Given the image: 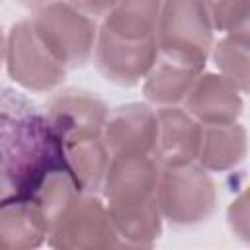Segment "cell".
<instances>
[{
	"label": "cell",
	"mask_w": 250,
	"mask_h": 250,
	"mask_svg": "<svg viewBox=\"0 0 250 250\" xmlns=\"http://www.w3.org/2000/svg\"><path fill=\"white\" fill-rule=\"evenodd\" d=\"M227 217H229L230 230L238 238L248 240V193H246L244 188L238 193V197H234V201L230 203Z\"/></svg>",
	"instance_id": "20"
},
{
	"label": "cell",
	"mask_w": 250,
	"mask_h": 250,
	"mask_svg": "<svg viewBox=\"0 0 250 250\" xmlns=\"http://www.w3.org/2000/svg\"><path fill=\"white\" fill-rule=\"evenodd\" d=\"M156 203L162 219L174 227L205 223L217 207V186L211 174L197 162L160 166L156 180Z\"/></svg>",
	"instance_id": "4"
},
{
	"label": "cell",
	"mask_w": 250,
	"mask_h": 250,
	"mask_svg": "<svg viewBox=\"0 0 250 250\" xmlns=\"http://www.w3.org/2000/svg\"><path fill=\"white\" fill-rule=\"evenodd\" d=\"M57 168H66V162L45 109L0 82V199L31 195Z\"/></svg>",
	"instance_id": "1"
},
{
	"label": "cell",
	"mask_w": 250,
	"mask_h": 250,
	"mask_svg": "<svg viewBox=\"0 0 250 250\" xmlns=\"http://www.w3.org/2000/svg\"><path fill=\"white\" fill-rule=\"evenodd\" d=\"M160 164L152 156H111L100 193L121 246H152L162 234L156 203Z\"/></svg>",
	"instance_id": "2"
},
{
	"label": "cell",
	"mask_w": 250,
	"mask_h": 250,
	"mask_svg": "<svg viewBox=\"0 0 250 250\" xmlns=\"http://www.w3.org/2000/svg\"><path fill=\"white\" fill-rule=\"evenodd\" d=\"M246 156V129L238 121L201 125L195 162L207 172H229Z\"/></svg>",
	"instance_id": "14"
},
{
	"label": "cell",
	"mask_w": 250,
	"mask_h": 250,
	"mask_svg": "<svg viewBox=\"0 0 250 250\" xmlns=\"http://www.w3.org/2000/svg\"><path fill=\"white\" fill-rule=\"evenodd\" d=\"M207 0H162L154 31L158 53L203 70L213 47Z\"/></svg>",
	"instance_id": "3"
},
{
	"label": "cell",
	"mask_w": 250,
	"mask_h": 250,
	"mask_svg": "<svg viewBox=\"0 0 250 250\" xmlns=\"http://www.w3.org/2000/svg\"><path fill=\"white\" fill-rule=\"evenodd\" d=\"M209 57L219 74L230 80L242 94L248 92V31L225 33L213 43Z\"/></svg>",
	"instance_id": "18"
},
{
	"label": "cell",
	"mask_w": 250,
	"mask_h": 250,
	"mask_svg": "<svg viewBox=\"0 0 250 250\" xmlns=\"http://www.w3.org/2000/svg\"><path fill=\"white\" fill-rule=\"evenodd\" d=\"M107 111L105 102L96 92L82 88L59 90L45 105V115L61 145L102 137Z\"/></svg>",
	"instance_id": "8"
},
{
	"label": "cell",
	"mask_w": 250,
	"mask_h": 250,
	"mask_svg": "<svg viewBox=\"0 0 250 250\" xmlns=\"http://www.w3.org/2000/svg\"><path fill=\"white\" fill-rule=\"evenodd\" d=\"M94 62L100 74L117 86L133 88L143 82L152 62L158 57L154 37L150 39H123L98 27Z\"/></svg>",
	"instance_id": "9"
},
{
	"label": "cell",
	"mask_w": 250,
	"mask_h": 250,
	"mask_svg": "<svg viewBox=\"0 0 250 250\" xmlns=\"http://www.w3.org/2000/svg\"><path fill=\"white\" fill-rule=\"evenodd\" d=\"M29 20L43 45L66 70L80 68L92 59L98 23L66 0H53L37 8Z\"/></svg>",
	"instance_id": "5"
},
{
	"label": "cell",
	"mask_w": 250,
	"mask_h": 250,
	"mask_svg": "<svg viewBox=\"0 0 250 250\" xmlns=\"http://www.w3.org/2000/svg\"><path fill=\"white\" fill-rule=\"evenodd\" d=\"M242 96L244 94L223 74L201 70L182 102V107L201 125L234 123L244 109Z\"/></svg>",
	"instance_id": "11"
},
{
	"label": "cell",
	"mask_w": 250,
	"mask_h": 250,
	"mask_svg": "<svg viewBox=\"0 0 250 250\" xmlns=\"http://www.w3.org/2000/svg\"><path fill=\"white\" fill-rule=\"evenodd\" d=\"M4 62L8 76L23 90L35 94L59 88L66 76V68L43 45L31 20L12 25L6 37Z\"/></svg>",
	"instance_id": "6"
},
{
	"label": "cell",
	"mask_w": 250,
	"mask_h": 250,
	"mask_svg": "<svg viewBox=\"0 0 250 250\" xmlns=\"http://www.w3.org/2000/svg\"><path fill=\"white\" fill-rule=\"evenodd\" d=\"M49 236V223L33 195L0 199V248H33Z\"/></svg>",
	"instance_id": "13"
},
{
	"label": "cell",
	"mask_w": 250,
	"mask_h": 250,
	"mask_svg": "<svg viewBox=\"0 0 250 250\" xmlns=\"http://www.w3.org/2000/svg\"><path fill=\"white\" fill-rule=\"evenodd\" d=\"M156 145L154 160L160 166H182L195 162L199 141H201V123L188 113L182 105L156 107Z\"/></svg>",
	"instance_id": "12"
},
{
	"label": "cell",
	"mask_w": 250,
	"mask_h": 250,
	"mask_svg": "<svg viewBox=\"0 0 250 250\" xmlns=\"http://www.w3.org/2000/svg\"><path fill=\"white\" fill-rule=\"evenodd\" d=\"M4 55H6V37L2 33V25H0V64L4 62Z\"/></svg>",
	"instance_id": "23"
},
{
	"label": "cell",
	"mask_w": 250,
	"mask_h": 250,
	"mask_svg": "<svg viewBox=\"0 0 250 250\" xmlns=\"http://www.w3.org/2000/svg\"><path fill=\"white\" fill-rule=\"evenodd\" d=\"M156 129V109L145 104H125L107 111L102 139L109 156H152Z\"/></svg>",
	"instance_id": "10"
},
{
	"label": "cell",
	"mask_w": 250,
	"mask_h": 250,
	"mask_svg": "<svg viewBox=\"0 0 250 250\" xmlns=\"http://www.w3.org/2000/svg\"><path fill=\"white\" fill-rule=\"evenodd\" d=\"M199 72L201 70L158 53L150 70L143 78V94L156 107L180 105Z\"/></svg>",
	"instance_id": "15"
},
{
	"label": "cell",
	"mask_w": 250,
	"mask_h": 250,
	"mask_svg": "<svg viewBox=\"0 0 250 250\" xmlns=\"http://www.w3.org/2000/svg\"><path fill=\"white\" fill-rule=\"evenodd\" d=\"M162 0H117L102 18V27L123 39L154 37Z\"/></svg>",
	"instance_id": "17"
},
{
	"label": "cell",
	"mask_w": 250,
	"mask_h": 250,
	"mask_svg": "<svg viewBox=\"0 0 250 250\" xmlns=\"http://www.w3.org/2000/svg\"><path fill=\"white\" fill-rule=\"evenodd\" d=\"M53 248H107L121 246L109 219L105 201L98 193L78 191L53 219L49 227Z\"/></svg>",
	"instance_id": "7"
},
{
	"label": "cell",
	"mask_w": 250,
	"mask_h": 250,
	"mask_svg": "<svg viewBox=\"0 0 250 250\" xmlns=\"http://www.w3.org/2000/svg\"><path fill=\"white\" fill-rule=\"evenodd\" d=\"M215 31H248V0H207Z\"/></svg>",
	"instance_id": "19"
},
{
	"label": "cell",
	"mask_w": 250,
	"mask_h": 250,
	"mask_svg": "<svg viewBox=\"0 0 250 250\" xmlns=\"http://www.w3.org/2000/svg\"><path fill=\"white\" fill-rule=\"evenodd\" d=\"M18 4H21V6H25V8H41V6H45V4H49V2H53V0H16Z\"/></svg>",
	"instance_id": "22"
},
{
	"label": "cell",
	"mask_w": 250,
	"mask_h": 250,
	"mask_svg": "<svg viewBox=\"0 0 250 250\" xmlns=\"http://www.w3.org/2000/svg\"><path fill=\"white\" fill-rule=\"evenodd\" d=\"M64 162L76 186L86 193H100L109 164V150L102 137L62 145Z\"/></svg>",
	"instance_id": "16"
},
{
	"label": "cell",
	"mask_w": 250,
	"mask_h": 250,
	"mask_svg": "<svg viewBox=\"0 0 250 250\" xmlns=\"http://www.w3.org/2000/svg\"><path fill=\"white\" fill-rule=\"evenodd\" d=\"M70 6H74L76 10H80L82 14L90 16V18H104L117 0H66Z\"/></svg>",
	"instance_id": "21"
}]
</instances>
